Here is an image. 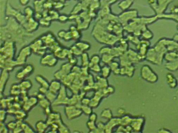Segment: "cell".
<instances>
[{
    "label": "cell",
    "instance_id": "obj_4",
    "mask_svg": "<svg viewBox=\"0 0 178 133\" xmlns=\"http://www.w3.org/2000/svg\"><path fill=\"white\" fill-rule=\"evenodd\" d=\"M64 111L68 120H73L78 118L83 114L81 109L76 105H68L65 107Z\"/></svg>",
    "mask_w": 178,
    "mask_h": 133
},
{
    "label": "cell",
    "instance_id": "obj_39",
    "mask_svg": "<svg viewBox=\"0 0 178 133\" xmlns=\"http://www.w3.org/2000/svg\"><path fill=\"white\" fill-rule=\"evenodd\" d=\"M108 65L110 67L112 71L113 72L120 68V64L116 62H113L112 61L110 64H108Z\"/></svg>",
    "mask_w": 178,
    "mask_h": 133
},
{
    "label": "cell",
    "instance_id": "obj_52",
    "mask_svg": "<svg viewBox=\"0 0 178 133\" xmlns=\"http://www.w3.org/2000/svg\"><path fill=\"white\" fill-rule=\"evenodd\" d=\"M20 4L23 6H26L30 2V0H19Z\"/></svg>",
    "mask_w": 178,
    "mask_h": 133
},
{
    "label": "cell",
    "instance_id": "obj_29",
    "mask_svg": "<svg viewBox=\"0 0 178 133\" xmlns=\"http://www.w3.org/2000/svg\"><path fill=\"white\" fill-rule=\"evenodd\" d=\"M38 103H39V106H40L42 108L45 109L47 108L48 107L51 106V102L49 101L48 99L45 97V98L43 99H41V100H39Z\"/></svg>",
    "mask_w": 178,
    "mask_h": 133
},
{
    "label": "cell",
    "instance_id": "obj_17",
    "mask_svg": "<svg viewBox=\"0 0 178 133\" xmlns=\"http://www.w3.org/2000/svg\"><path fill=\"white\" fill-rule=\"evenodd\" d=\"M75 45L83 53L88 51L91 47L90 44L88 42H85V41H77Z\"/></svg>",
    "mask_w": 178,
    "mask_h": 133
},
{
    "label": "cell",
    "instance_id": "obj_38",
    "mask_svg": "<svg viewBox=\"0 0 178 133\" xmlns=\"http://www.w3.org/2000/svg\"><path fill=\"white\" fill-rule=\"evenodd\" d=\"M39 24L43 27H48L50 26V19H48L46 18H43L41 19L39 21Z\"/></svg>",
    "mask_w": 178,
    "mask_h": 133
},
{
    "label": "cell",
    "instance_id": "obj_18",
    "mask_svg": "<svg viewBox=\"0 0 178 133\" xmlns=\"http://www.w3.org/2000/svg\"><path fill=\"white\" fill-rule=\"evenodd\" d=\"M35 80L37 82L40 84L41 87H43L49 89V87L50 86V83L43 76H41L40 74L37 75V76H36Z\"/></svg>",
    "mask_w": 178,
    "mask_h": 133
},
{
    "label": "cell",
    "instance_id": "obj_32",
    "mask_svg": "<svg viewBox=\"0 0 178 133\" xmlns=\"http://www.w3.org/2000/svg\"><path fill=\"white\" fill-rule=\"evenodd\" d=\"M45 97L50 102L53 103L56 100L57 97V94H54L52 92L48 91V92L45 94Z\"/></svg>",
    "mask_w": 178,
    "mask_h": 133
},
{
    "label": "cell",
    "instance_id": "obj_28",
    "mask_svg": "<svg viewBox=\"0 0 178 133\" xmlns=\"http://www.w3.org/2000/svg\"><path fill=\"white\" fill-rule=\"evenodd\" d=\"M80 109L83 112V113L87 116H89L90 114L93 113L92 108L89 105H82L80 106Z\"/></svg>",
    "mask_w": 178,
    "mask_h": 133
},
{
    "label": "cell",
    "instance_id": "obj_16",
    "mask_svg": "<svg viewBox=\"0 0 178 133\" xmlns=\"http://www.w3.org/2000/svg\"><path fill=\"white\" fill-rule=\"evenodd\" d=\"M36 128L37 130V132L39 133H43L45 132L47 129L48 128V125L47 122L44 121H39L36 124Z\"/></svg>",
    "mask_w": 178,
    "mask_h": 133
},
{
    "label": "cell",
    "instance_id": "obj_47",
    "mask_svg": "<svg viewBox=\"0 0 178 133\" xmlns=\"http://www.w3.org/2000/svg\"><path fill=\"white\" fill-rule=\"evenodd\" d=\"M97 119V114H96L95 113H91L89 115V120L90 121H94L96 122Z\"/></svg>",
    "mask_w": 178,
    "mask_h": 133
},
{
    "label": "cell",
    "instance_id": "obj_25",
    "mask_svg": "<svg viewBox=\"0 0 178 133\" xmlns=\"http://www.w3.org/2000/svg\"><path fill=\"white\" fill-rule=\"evenodd\" d=\"M112 71L110 67L109 66H103L101 68V75L103 78H105L107 79L109 76L110 75L111 72Z\"/></svg>",
    "mask_w": 178,
    "mask_h": 133
},
{
    "label": "cell",
    "instance_id": "obj_10",
    "mask_svg": "<svg viewBox=\"0 0 178 133\" xmlns=\"http://www.w3.org/2000/svg\"><path fill=\"white\" fill-rule=\"evenodd\" d=\"M166 82L171 89H175L178 87V81L175 76L171 73H168L165 76Z\"/></svg>",
    "mask_w": 178,
    "mask_h": 133
},
{
    "label": "cell",
    "instance_id": "obj_8",
    "mask_svg": "<svg viewBox=\"0 0 178 133\" xmlns=\"http://www.w3.org/2000/svg\"><path fill=\"white\" fill-rule=\"evenodd\" d=\"M1 76V95L2 96L3 93L5 89V86L9 80V71L5 69H2Z\"/></svg>",
    "mask_w": 178,
    "mask_h": 133
},
{
    "label": "cell",
    "instance_id": "obj_45",
    "mask_svg": "<svg viewBox=\"0 0 178 133\" xmlns=\"http://www.w3.org/2000/svg\"><path fill=\"white\" fill-rule=\"evenodd\" d=\"M0 129H1L0 132L1 133L8 132V129L6 126H4V125H3V122H1V128Z\"/></svg>",
    "mask_w": 178,
    "mask_h": 133
},
{
    "label": "cell",
    "instance_id": "obj_42",
    "mask_svg": "<svg viewBox=\"0 0 178 133\" xmlns=\"http://www.w3.org/2000/svg\"><path fill=\"white\" fill-rule=\"evenodd\" d=\"M7 112L5 111L4 109H1V122H4L6 118Z\"/></svg>",
    "mask_w": 178,
    "mask_h": 133
},
{
    "label": "cell",
    "instance_id": "obj_11",
    "mask_svg": "<svg viewBox=\"0 0 178 133\" xmlns=\"http://www.w3.org/2000/svg\"><path fill=\"white\" fill-rule=\"evenodd\" d=\"M135 67L132 64L127 66H122L120 68V75L132 77L135 71Z\"/></svg>",
    "mask_w": 178,
    "mask_h": 133
},
{
    "label": "cell",
    "instance_id": "obj_51",
    "mask_svg": "<svg viewBox=\"0 0 178 133\" xmlns=\"http://www.w3.org/2000/svg\"><path fill=\"white\" fill-rule=\"evenodd\" d=\"M107 91L109 93V94H110V95L113 94V93L115 91L114 89L113 86H108L107 87Z\"/></svg>",
    "mask_w": 178,
    "mask_h": 133
},
{
    "label": "cell",
    "instance_id": "obj_3",
    "mask_svg": "<svg viewBox=\"0 0 178 133\" xmlns=\"http://www.w3.org/2000/svg\"><path fill=\"white\" fill-rule=\"evenodd\" d=\"M164 56L159 54L155 48H151L148 49L146 56V59L148 62L154 64H161L163 61Z\"/></svg>",
    "mask_w": 178,
    "mask_h": 133
},
{
    "label": "cell",
    "instance_id": "obj_36",
    "mask_svg": "<svg viewBox=\"0 0 178 133\" xmlns=\"http://www.w3.org/2000/svg\"><path fill=\"white\" fill-rule=\"evenodd\" d=\"M111 51H112V48L109 46H104V47H101L99 53L101 54H110L111 53Z\"/></svg>",
    "mask_w": 178,
    "mask_h": 133
},
{
    "label": "cell",
    "instance_id": "obj_43",
    "mask_svg": "<svg viewBox=\"0 0 178 133\" xmlns=\"http://www.w3.org/2000/svg\"><path fill=\"white\" fill-rule=\"evenodd\" d=\"M63 39L66 41V42H68L71 40L73 39V37H72V33L70 31H68L66 33V35H65V37H64Z\"/></svg>",
    "mask_w": 178,
    "mask_h": 133
},
{
    "label": "cell",
    "instance_id": "obj_40",
    "mask_svg": "<svg viewBox=\"0 0 178 133\" xmlns=\"http://www.w3.org/2000/svg\"><path fill=\"white\" fill-rule=\"evenodd\" d=\"M101 68H102L101 67L99 64H94V65H93V66L90 68V69H91L93 71L95 72L96 73H99V72H101Z\"/></svg>",
    "mask_w": 178,
    "mask_h": 133
},
{
    "label": "cell",
    "instance_id": "obj_55",
    "mask_svg": "<svg viewBox=\"0 0 178 133\" xmlns=\"http://www.w3.org/2000/svg\"><path fill=\"white\" fill-rule=\"evenodd\" d=\"M173 40L178 44V35H176L173 37Z\"/></svg>",
    "mask_w": 178,
    "mask_h": 133
},
{
    "label": "cell",
    "instance_id": "obj_12",
    "mask_svg": "<svg viewBox=\"0 0 178 133\" xmlns=\"http://www.w3.org/2000/svg\"><path fill=\"white\" fill-rule=\"evenodd\" d=\"M62 87V84L58 80L56 79L51 82L49 87V91L55 94H58Z\"/></svg>",
    "mask_w": 178,
    "mask_h": 133
},
{
    "label": "cell",
    "instance_id": "obj_1",
    "mask_svg": "<svg viewBox=\"0 0 178 133\" xmlns=\"http://www.w3.org/2000/svg\"><path fill=\"white\" fill-rule=\"evenodd\" d=\"M15 49V42L4 41L1 48V59H13Z\"/></svg>",
    "mask_w": 178,
    "mask_h": 133
},
{
    "label": "cell",
    "instance_id": "obj_9",
    "mask_svg": "<svg viewBox=\"0 0 178 133\" xmlns=\"http://www.w3.org/2000/svg\"><path fill=\"white\" fill-rule=\"evenodd\" d=\"M121 118H112L109 120L108 123L105 124V132H111L112 130L115 126L120 125Z\"/></svg>",
    "mask_w": 178,
    "mask_h": 133
},
{
    "label": "cell",
    "instance_id": "obj_37",
    "mask_svg": "<svg viewBox=\"0 0 178 133\" xmlns=\"http://www.w3.org/2000/svg\"><path fill=\"white\" fill-rule=\"evenodd\" d=\"M142 35L144 38V39L146 40L151 39L153 37V35L152 32L149 30H146L142 33Z\"/></svg>",
    "mask_w": 178,
    "mask_h": 133
},
{
    "label": "cell",
    "instance_id": "obj_56",
    "mask_svg": "<svg viewBox=\"0 0 178 133\" xmlns=\"http://www.w3.org/2000/svg\"><path fill=\"white\" fill-rule=\"evenodd\" d=\"M177 81H178V78H177Z\"/></svg>",
    "mask_w": 178,
    "mask_h": 133
},
{
    "label": "cell",
    "instance_id": "obj_15",
    "mask_svg": "<svg viewBox=\"0 0 178 133\" xmlns=\"http://www.w3.org/2000/svg\"><path fill=\"white\" fill-rule=\"evenodd\" d=\"M163 59L165 60L166 62H171L178 59L177 53L176 51L166 52L164 55Z\"/></svg>",
    "mask_w": 178,
    "mask_h": 133
},
{
    "label": "cell",
    "instance_id": "obj_46",
    "mask_svg": "<svg viewBox=\"0 0 178 133\" xmlns=\"http://www.w3.org/2000/svg\"><path fill=\"white\" fill-rule=\"evenodd\" d=\"M67 31H66L64 30H61L60 31H59L58 33V37L60 39H64V37H65L66 33Z\"/></svg>",
    "mask_w": 178,
    "mask_h": 133
},
{
    "label": "cell",
    "instance_id": "obj_23",
    "mask_svg": "<svg viewBox=\"0 0 178 133\" xmlns=\"http://www.w3.org/2000/svg\"><path fill=\"white\" fill-rule=\"evenodd\" d=\"M20 86L22 91H27L28 90L31 88L32 83L30 80H23V81L20 83Z\"/></svg>",
    "mask_w": 178,
    "mask_h": 133
},
{
    "label": "cell",
    "instance_id": "obj_44",
    "mask_svg": "<svg viewBox=\"0 0 178 133\" xmlns=\"http://www.w3.org/2000/svg\"><path fill=\"white\" fill-rule=\"evenodd\" d=\"M68 19H69V17H68L67 15H65V14L59 16V18H58V20H59L60 22H63V23L68 21Z\"/></svg>",
    "mask_w": 178,
    "mask_h": 133
},
{
    "label": "cell",
    "instance_id": "obj_49",
    "mask_svg": "<svg viewBox=\"0 0 178 133\" xmlns=\"http://www.w3.org/2000/svg\"><path fill=\"white\" fill-rule=\"evenodd\" d=\"M43 110H44V113H45V115H47V116H49V114H50L52 112V109H51V106L48 107L47 108H46L45 109H43Z\"/></svg>",
    "mask_w": 178,
    "mask_h": 133
},
{
    "label": "cell",
    "instance_id": "obj_54",
    "mask_svg": "<svg viewBox=\"0 0 178 133\" xmlns=\"http://www.w3.org/2000/svg\"><path fill=\"white\" fill-rule=\"evenodd\" d=\"M118 114H120L121 115H123L124 114V112H125V110H124V109L123 108H120L118 109Z\"/></svg>",
    "mask_w": 178,
    "mask_h": 133
},
{
    "label": "cell",
    "instance_id": "obj_2",
    "mask_svg": "<svg viewBox=\"0 0 178 133\" xmlns=\"http://www.w3.org/2000/svg\"><path fill=\"white\" fill-rule=\"evenodd\" d=\"M140 74L143 80L150 83H155L158 81V75L147 64L143 65L141 68Z\"/></svg>",
    "mask_w": 178,
    "mask_h": 133
},
{
    "label": "cell",
    "instance_id": "obj_30",
    "mask_svg": "<svg viewBox=\"0 0 178 133\" xmlns=\"http://www.w3.org/2000/svg\"><path fill=\"white\" fill-rule=\"evenodd\" d=\"M22 128L23 129V132L25 133H32V132H35V131L33 130L32 127L29 125V124L23 122L22 125Z\"/></svg>",
    "mask_w": 178,
    "mask_h": 133
},
{
    "label": "cell",
    "instance_id": "obj_7",
    "mask_svg": "<svg viewBox=\"0 0 178 133\" xmlns=\"http://www.w3.org/2000/svg\"><path fill=\"white\" fill-rule=\"evenodd\" d=\"M145 120L143 117H135L132 118L130 125L134 132H140V130L143 128Z\"/></svg>",
    "mask_w": 178,
    "mask_h": 133
},
{
    "label": "cell",
    "instance_id": "obj_5",
    "mask_svg": "<svg viewBox=\"0 0 178 133\" xmlns=\"http://www.w3.org/2000/svg\"><path fill=\"white\" fill-rule=\"evenodd\" d=\"M32 52V49L30 48V46H25L20 49L16 60L17 62L18 66H22L25 64L27 57L30 56Z\"/></svg>",
    "mask_w": 178,
    "mask_h": 133
},
{
    "label": "cell",
    "instance_id": "obj_35",
    "mask_svg": "<svg viewBox=\"0 0 178 133\" xmlns=\"http://www.w3.org/2000/svg\"><path fill=\"white\" fill-rule=\"evenodd\" d=\"M87 127L90 130L89 132H91V131L95 130L96 128H97V124H96V122L94 121H90L88 120V122L86 123Z\"/></svg>",
    "mask_w": 178,
    "mask_h": 133
},
{
    "label": "cell",
    "instance_id": "obj_33",
    "mask_svg": "<svg viewBox=\"0 0 178 133\" xmlns=\"http://www.w3.org/2000/svg\"><path fill=\"white\" fill-rule=\"evenodd\" d=\"M24 12H25V15L26 17L27 18V19H28L29 18L33 17V16L34 15V10H33L32 8L31 7H27L24 10Z\"/></svg>",
    "mask_w": 178,
    "mask_h": 133
},
{
    "label": "cell",
    "instance_id": "obj_24",
    "mask_svg": "<svg viewBox=\"0 0 178 133\" xmlns=\"http://www.w3.org/2000/svg\"><path fill=\"white\" fill-rule=\"evenodd\" d=\"M21 91H22V89L20 87V84H13L11 87L10 93L12 95L18 96V94L21 93Z\"/></svg>",
    "mask_w": 178,
    "mask_h": 133
},
{
    "label": "cell",
    "instance_id": "obj_22",
    "mask_svg": "<svg viewBox=\"0 0 178 133\" xmlns=\"http://www.w3.org/2000/svg\"><path fill=\"white\" fill-rule=\"evenodd\" d=\"M113 58L114 57L110 54H105L102 55L101 60L105 64H109L113 61Z\"/></svg>",
    "mask_w": 178,
    "mask_h": 133
},
{
    "label": "cell",
    "instance_id": "obj_26",
    "mask_svg": "<svg viewBox=\"0 0 178 133\" xmlns=\"http://www.w3.org/2000/svg\"><path fill=\"white\" fill-rule=\"evenodd\" d=\"M82 56V62L83 67H88L90 63V60L89 59V56L87 53L84 52L81 55Z\"/></svg>",
    "mask_w": 178,
    "mask_h": 133
},
{
    "label": "cell",
    "instance_id": "obj_34",
    "mask_svg": "<svg viewBox=\"0 0 178 133\" xmlns=\"http://www.w3.org/2000/svg\"><path fill=\"white\" fill-rule=\"evenodd\" d=\"M71 51L73 53L74 55L76 56H80L82 54L83 52L80 51V49H79L75 45H73L72 47H71Z\"/></svg>",
    "mask_w": 178,
    "mask_h": 133
},
{
    "label": "cell",
    "instance_id": "obj_27",
    "mask_svg": "<svg viewBox=\"0 0 178 133\" xmlns=\"http://www.w3.org/2000/svg\"><path fill=\"white\" fill-rule=\"evenodd\" d=\"M101 58L97 55H94L91 58L90 60V63L88 66V68H90L91 66L94 64H99L101 62Z\"/></svg>",
    "mask_w": 178,
    "mask_h": 133
},
{
    "label": "cell",
    "instance_id": "obj_50",
    "mask_svg": "<svg viewBox=\"0 0 178 133\" xmlns=\"http://www.w3.org/2000/svg\"><path fill=\"white\" fill-rule=\"evenodd\" d=\"M36 97H37V98H38L39 100L45 98V97H46L45 94H43V93H41L40 92H39L38 94L36 95Z\"/></svg>",
    "mask_w": 178,
    "mask_h": 133
},
{
    "label": "cell",
    "instance_id": "obj_41",
    "mask_svg": "<svg viewBox=\"0 0 178 133\" xmlns=\"http://www.w3.org/2000/svg\"><path fill=\"white\" fill-rule=\"evenodd\" d=\"M6 126L8 127V130H12L13 131L15 129L16 126H17V123L16 122H13V121H11L10 122H9L6 125Z\"/></svg>",
    "mask_w": 178,
    "mask_h": 133
},
{
    "label": "cell",
    "instance_id": "obj_14",
    "mask_svg": "<svg viewBox=\"0 0 178 133\" xmlns=\"http://www.w3.org/2000/svg\"><path fill=\"white\" fill-rule=\"evenodd\" d=\"M165 69L169 71L175 72L178 70V59L171 61V62H166L165 64Z\"/></svg>",
    "mask_w": 178,
    "mask_h": 133
},
{
    "label": "cell",
    "instance_id": "obj_48",
    "mask_svg": "<svg viewBox=\"0 0 178 133\" xmlns=\"http://www.w3.org/2000/svg\"><path fill=\"white\" fill-rule=\"evenodd\" d=\"M90 99L88 98H83L81 100V104L85 105H89Z\"/></svg>",
    "mask_w": 178,
    "mask_h": 133
},
{
    "label": "cell",
    "instance_id": "obj_20",
    "mask_svg": "<svg viewBox=\"0 0 178 133\" xmlns=\"http://www.w3.org/2000/svg\"><path fill=\"white\" fill-rule=\"evenodd\" d=\"M22 71L25 76L26 78L28 76H30V75L34 72V67L32 64H27L23 69H22Z\"/></svg>",
    "mask_w": 178,
    "mask_h": 133
},
{
    "label": "cell",
    "instance_id": "obj_19",
    "mask_svg": "<svg viewBox=\"0 0 178 133\" xmlns=\"http://www.w3.org/2000/svg\"><path fill=\"white\" fill-rule=\"evenodd\" d=\"M70 31L72 33L73 39L77 41L78 39H80V37H81V33L78 28H76L74 26H71V27L70 28Z\"/></svg>",
    "mask_w": 178,
    "mask_h": 133
},
{
    "label": "cell",
    "instance_id": "obj_13",
    "mask_svg": "<svg viewBox=\"0 0 178 133\" xmlns=\"http://www.w3.org/2000/svg\"><path fill=\"white\" fill-rule=\"evenodd\" d=\"M54 57V55L52 54H45L40 59V64L43 66H49L51 62Z\"/></svg>",
    "mask_w": 178,
    "mask_h": 133
},
{
    "label": "cell",
    "instance_id": "obj_21",
    "mask_svg": "<svg viewBox=\"0 0 178 133\" xmlns=\"http://www.w3.org/2000/svg\"><path fill=\"white\" fill-rule=\"evenodd\" d=\"M101 116L103 118H105L108 120H109L113 118V114L112 111L109 108L103 110L101 113Z\"/></svg>",
    "mask_w": 178,
    "mask_h": 133
},
{
    "label": "cell",
    "instance_id": "obj_31",
    "mask_svg": "<svg viewBox=\"0 0 178 133\" xmlns=\"http://www.w3.org/2000/svg\"><path fill=\"white\" fill-rule=\"evenodd\" d=\"M26 112L25 111H21L20 110H17L16 111L15 114L16 115V118L17 120H22L23 121V119L26 118Z\"/></svg>",
    "mask_w": 178,
    "mask_h": 133
},
{
    "label": "cell",
    "instance_id": "obj_6",
    "mask_svg": "<svg viewBox=\"0 0 178 133\" xmlns=\"http://www.w3.org/2000/svg\"><path fill=\"white\" fill-rule=\"evenodd\" d=\"M68 100L69 98L68 97L66 87L65 86H62L60 91L58 94L56 100L53 103V104L54 106L68 105Z\"/></svg>",
    "mask_w": 178,
    "mask_h": 133
},
{
    "label": "cell",
    "instance_id": "obj_53",
    "mask_svg": "<svg viewBox=\"0 0 178 133\" xmlns=\"http://www.w3.org/2000/svg\"><path fill=\"white\" fill-rule=\"evenodd\" d=\"M158 133H171L170 130H169L167 128H162L159 129V130L158 131Z\"/></svg>",
    "mask_w": 178,
    "mask_h": 133
}]
</instances>
